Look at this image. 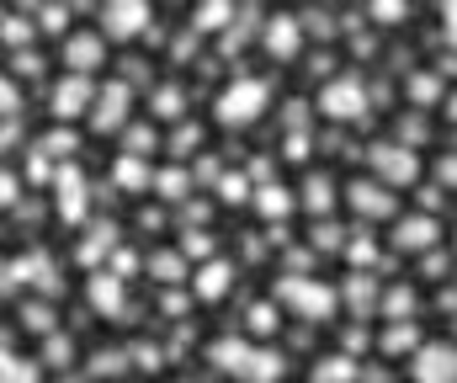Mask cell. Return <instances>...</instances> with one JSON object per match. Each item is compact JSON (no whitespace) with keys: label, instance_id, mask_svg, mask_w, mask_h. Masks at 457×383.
I'll list each match as a JSON object with an SVG mask.
<instances>
[{"label":"cell","instance_id":"f907efd6","mask_svg":"<svg viewBox=\"0 0 457 383\" xmlns=\"http://www.w3.org/2000/svg\"><path fill=\"white\" fill-rule=\"evenodd\" d=\"M420 271H426V282H442V271H447V255H442V251H431L426 261H420Z\"/></svg>","mask_w":457,"mask_h":383},{"label":"cell","instance_id":"d6a6232c","mask_svg":"<svg viewBox=\"0 0 457 383\" xmlns=\"http://www.w3.org/2000/svg\"><path fill=\"white\" fill-rule=\"evenodd\" d=\"M0 37H5V48H11V54H27V43L37 37V21L11 11V16H5V27H0Z\"/></svg>","mask_w":457,"mask_h":383},{"label":"cell","instance_id":"4dcf8cb0","mask_svg":"<svg viewBox=\"0 0 457 383\" xmlns=\"http://www.w3.org/2000/svg\"><path fill=\"white\" fill-rule=\"evenodd\" d=\"M420 346H426V341H420L415 320H404V325H388V336H383V352H388V357H404V352L415 357Z\"/></svg>","mask_w":457,"mask_h":383},{"label":"cell","instance_id":"7c38bea8","mask_svg":"<svg viewBox=\"0 0 457 383\" xmlns=\"http://www.w3.org/2000/svg\"><path fill=\"white\" fill-rule=\"evenodd\" d=\"M410 379L415 383H457V346L453 341H426L410 357Z\"/></svg>","mask_w":457,"mask_h":383},{"label":"cell","instance_id":"5bb4252c","mask_svg":"<svg viewBox=\"0 0 457 383\" xmlns=\"http://www.w3.org/2000/svg\"><path fill=\"white\" fill-rule=\"evenodd\" d=\"M298 208V192L293 187H282V181H255V213L271 224V229H282V219Z\"/></svg>","mask_w":457,"mask_h":383},{"label":"cell","instance_id":"b9f144b4","mask_svg":"<svg viewBox=\"0 0 457 383\" xmlns=\"http://www.w3.org/2000/svg\"><path fill=\"white\" fill-rule=\"evenodd\" d=\"M219 197L224 203H255V187H250V176H219Z\"/></svg>","mask_w":457,"mask_h":383},{"label":"cell","instance_id":"f5cc1de1","mask_svg":"<svg viewBox=\"0 0 457 383\" xmlns=\"http://www.w3.org/2000/svg\"><path fill=\"white\" fill-rule=\"evenodd\" d=\"M336 70V59L330 54H314V64H309V75H330Z\"/></svg>","mask_w":457,"mask_h":383},{"label":"cell","instance_id":"ac0fdd59","mask_svg":"<svg viewBox=\"0 0 457 383\" xmlns=\"http://www.w3.org/2000/svg\"><path fill=\"white\" fill-rule=\"evenodd\" d=\"M341 304L356 309V314H383V287H378V277H372V271H351L345 287H341Z\"/></svg>","mask_w":457,"mask_h":383},{"label":"cell","instance_id":"ffe728a7","mask_svg":"<svg viewBox=\"0 0 457 383\" xmlns=\"http://www.w3.org/2000/svg\"><path fill=\"white\" fill-rule=\"evenodd\" d=\"M144 271H149L154 282H165V287H176V282L192 287V277H197V266H192L181 251H149L144 255Z\"/></svg>","mask_w":457,"mask_h":383},{"label":"cell","instance_id":"7402d4cb","mask_svg":"<svg viewBox=\"0 0 457 383\" xmlns=\"http://www.w3.org/2000/svg\"><path fill=\"white\" fill-rule=\"evenodd\" d=\"M112 187H117V192H128V197H138V192H149V187H154V171H149V160H133V154H117V160H112Z\"/></svg>","mask_w":457,"mask_h":383},{"label":"cell","instance_id":"30bf717a","mask_svg":"<svg viewBox=\"0 0 457 383\" xmlns=\"http://www.w3.org/2000/svg\"><path fill=\"white\" fill-rule=\"evenodd\" d=\"M96 91H102L96 80H86V75H64V80L54 86V96H48V102H54V118H59V123H75V118H86V123H91Z\"/></svg>","mask_w":457,"mask_h":383},{"label":"cell","instance_id":"9a60e30c","mask_svg":"<svg viewBox=\"0 0 457 383\" xmlns=\"http://www.w3.org/2000/svg\"><path fill=\"white\" fill-rule=\"evenodd\" d=\"M250 357H255V346H250L245 336H224V341L208 346V362H213L219 373H228V379H239V383L250 373Z\"/></svg>","mask_w":457,"mask_h":383},{"label":"cell","instance_id":"cb8c5ba5","mask_svg":"<svg viewBox=\"0 0 457 383\" xmlns=\"http://www.w3.org/2000/svg\"><path fill=\"white\" fill-rule=\"evenodd\" d=\"M117 251V224L107 219V224H91V235H86V246H80V266H91V271H102V255Z\"/></svg>","mask_w":457,"mask_h":383},{"label":"cell","instance_id":"484cf974","mask_svg":"<svg viewBox=\"0 0 457 383\" xmlns=\"http://www.w3.org/2000/svg\"><path fill=\"white\" fill-rule=\"evenodd\" d=\"M149 118H160V123H181V118H187V91H181V86H160V91L149 96Z\"/></svg>","mask_w":457,"mask_h":383},{"label":"cell","instance_id":"11a10c76","mask_svg":"<svg viewBox=\"0 0 457 383\" xmlns=\"http://www.w3.org/2000/svg\"><path fill=\"white\" fill-rule=\"evenodd\" d=\"M442 112H447V123H457V91L447 96V107H442Z\"/></svg>","mask_w":457,"mask_h":383},{"label":"cell","instance_id":"d6986e66","mask_svg":"<svg viewBox=\"0 0 457 383\" xmlns=\"http://www.w3.org/2000/svg\"><path fill=\"white\" fill-rule=\"evenodd\" d=\"M336 203H341L336 176H309V181H303V192H298V208H309V213H314V224H325V219L336 213Z\"/></svg>","mask_w":457,"mask_h":383},{"label":"cell","instance_id":"f1b7e54d","mask_svg":"<svg viewBox=\"0 0 457 383\" xmlns=\"http://www.w3.org/2000/svg\"><path fill=\"white\" fill-rule=\"evenodd\" d=\"M160 144H165V138H160V128L154 123H133L128 133H122V154H133V160H149Z\"/></svg>","mask_w":457,"mask_h":383},{"label":"cell","instance_id":"816d5d0a","mask_svg":"<svg viewBox=\"0 0 457 383\" xmlns=\"http://www.w3.org/2000/svg\"><path fill=\"white\" fill-rule=\"evenodd\" d=\"M133 357H138V368H144V373H154V368H160V346H138Z\"/></svg>","mask_w":457,"mask_h":383},{"label":"cell","instance_id":"8fae6325","mask_svg":"<svg viewBox=\"0 0 457 383\" xmlns=\"http://www.w3.org/2000/svg\"><path fill=\"white\" fill-rule=\"evenodd\" d=\"M86 208H91V187H86L80 165H59V176H54V213L64 224H86Z\"/></svg>","mask_w":457,"mask_h":383},{"label":"cell","instance_id":"7a4b0ae2","mask_svg":"<svg viewBox=\"0 0 457 383\" xmlns=\"http://www.w3.org/2000/svg\"><path fill=\"white\" fill-rule=\"evenodd\" d=\"M266 102H271V86H266V80H255V75H234L224 91H219L213 118H219L224 128H250V123H261Z\"/></svg>","mask_w":457,"mask_h":383},{"label":"cell","instance_id":"ee69618b","mask_svg":"<svg viewBox=\"0 0 457 383\" xmlns=\"http://www.w3.org/2000/svg\"><path fill=\"white\" fill-rule=\"evenodd\" d=\"M11 75H27V80H32V75H43V59H37L32 48H27V54H11Z\"/></svg>","mask_w":457,"mask_h":383},{"label":"cell","instance_id":"4316f807","mask_svg":"<svg viewBox=\"0 0 457 383\" xmlns=\"http://www.w3.org/2000/svg\"><path fill=\"white\" fill-rule=\"evenodd\" d=\"M282 373H287L282 352H277V346H255V357H250V373H245V383H282Z\"/></svg>","mask_w":457,"mask_h":383},{"label":"cell","instance_id":"7bdbcfd3","mask_svg":"<svg viewBox=\"0 0 457 383\" xmlns=\"http://www.w3.org/2000/svg\"><path fill=\"white\" fill-rule=\"evenodd\" d=\"M43 357H48V368H75V341L70 336H48L43 341Z\"/></svg>","mask_w":457,"mask_h":383},{"label":"cell","instance_id":"d4e9b609","mask_svg":"<svg viewBox=\"0 0 457 383\" xmlns=\"http://www.w3.org/2000/svg\"><path fill=\"white\" fill-rule=\"evenodd\" d=\"M410 102L415 107H447V96H442V70H420V75H410Z\"/></svg>","mask_w":457,"mask_h":383},{"label":"cell","instance_id":"60d3db41","mask_svg":"<svg viewBox=\"0 0 457 383\" xmlns=\"http://www.w3.org/2000/svg\"><path fill=\"white\" fill-rule=\"evenodd\" d=\"M37 149H43L48 160H70V154H75V133H70V128H54V133L37 138Z\"/></svg>","mask_w":457,"mask_h":383},{"label":"cell","instance_id":"ba28073f","mask_svg":"<svg viewBox=\"0 0 457 383\" xmlns=\"http://www.w3.org/2000/svg\"><path fill=\"white\" fill-rule=\"evenodd\" d=\"M303 16H293V11H277V16H266L261 21V48L277 59V64H293L298 54H303Z\"/></svg>","mask_w":457,"mask_h":383},{"label":"cell","instance_id":"52a82bcc","mask_svg":"<svg viewBox=\"0 0 457 383\" xmlns=\"http://www.w3.org/2000/svg\"><path fill=\"white\" fill-rule=\"evenodd\" d=\"M320 118H330V123H356V118H367V86H361L356 75L325 80V91H320Z\"/></svg>","mask_w":457,"mask_h":383},{"label":"cell","instance_id":"44dd1931","mask_svg":"<svg viewBox=\"0 0 457 383\" xmlns=\"http://www.w3.org/2000/svg\"><path fill=\"white\" fill-rule=\"evenodd\" d=\"M234 21H239V5L234 0H203V5H192V32H219V37H228L234 32Z\"/></svg>","mask_w":457,"mask_h":383},{"label":"cell","instance_id":"9c48e42d","mask_svg":"<svg viewBox=\"0 0 457 383\" xmlns=\"http://www.w3.org/2000/svg\"><path fill=\"white\" fill-rule=\"evenodd\" d=\"M345 208H351L361 224H378V219H394V213H399V197H394L378 176H356V181L345 187Z\"/></svg>","mask_w":457,"mask_h":383},{"label":"cell","instance_id":"5b68a950","mask_svg":"<svg viewBox=\"0 0 457 383\" xmlns=\"http://www.w3.org/2000/svg\"><path fill=\"white\" fill-rule=\"evenodd\" d=\"M133 128V86L128 80H107L102 91H96V107H91V133H128Z\"/></svg>","mask_w":457,"mask_h":383},{"label":"cell","instance_id":"2e32d148","mask_svg":"<svg viewBox=\"0 0 457 383\" xmlns=\"http://www.w3.org/2000/svg\"><path fill=\"white\" fill-rule=\"evenodd\" d=\"M228 287H234V261H208V266H197V277H192V298H203V304H219L228 298Z\"/></svg>","mask_w":457,"mask_h":383},{"label":"cell","instance_id":"e575fe53","mask_svg":"<svg viewBox=\"0 0 457 383\" xmlns=\"http://www.w3.org/2000/svg\"><path fill=\"white\" fill-rule=\"evenodd\" d=\"M309 246H314V251H325V255H345L351 240L341 235V224H336V219H325V224H314V229H309Z\"/></svg>","mask_w":457,"mask_h":383},{"label":"cell","instance_id":"6da1fadb","mask_svg":"<svg viewBox=\"0 0 457 383\" xmlns=\"http://www.w3.org/2000/svg\"><path fill=\"white\" fill-rule=\"evenodd\" d=\"M271 298L282 309H293V320H309V325H330L336 309H341V293L320 277H277Z\"/></svg>","mask_w":457,"mask_h":383},{"label":"cell","instance_id":"f546056e","mask_svg":"<svg viewBox=\"0 0 457 383\" xmlns=\"http://www.w3.org/2000/svg\"><path fill=\"white\" fill-rule=\"evenodd\" d=\"M187 192H192V171H187V165H170V171H160V176H154V197L181 203Z\"/></svg>","mask_w":457,"mask_h":383},{"label":"cell","instance_id":"83f0119b","mask_svg":"<svg viewBox=\"0 0 457 383\" xmlns=\"http://www.w3.org/2000/svg\"><path fill=\"white\" fill-rule=\"evenodd\" d=\"M176 251L187 255V261H197V266H208V261H219V240H213L208 229H181Z\"/></svg>","mask_w":457,"mask_h":383},{"label":"cell","instance_id":"bcb514c9","mask_svg":"<svg viewBox=\"0 0 457 383\" xmlns=\"http://www.w3.org/2000/svg\"><path fill=\"white\" fill-rule=\"evenodd\" d=\"M442 37H447V48L457 54V0H447V5H442Z\"/></svg>","mask_w":457,"mask_h":383},{"label":"cell","instance_id":"db71d44e","mask_svg":"<svg viewBox=\"0 0 457 383\" xmlns=\"http://www.w3.org/2000/svg\"><path fill=\"white\" fill-rule=\"evenodd\" d=\"M0 203H5V208L16 203V176H5V181H0Z\"/></svg>","mask_w":457,"mask_h":383},{"label":"cell","instance_id":"681fc988","mask_svg":"<svg viewBox=\"0 0 457 383\" xmlns=\"http://www.w3.org/2000/svg\"><path fill=\"white\" fill-rule=\"evenodd\" d=\"M282 154H287V160H309V133H287Z\"/></svg>","mask_w":457,"mask_h":383},{"label":"cell","instance_id":"1f68e13d","mask_svg":"<svg viewBox=\"0 0 457 383\" xmlns=\"http://www.w3.org/2000/svg\"><path fill=\"white\" fill-rule=\"evenodd\" d=\"M0 383H43V362H37V357H16V352H5V362H0Z\"/></svg>","mask_w":457,"mask_h":383},{"label":"cell","instance_id":"836d02e7","mask_svg":"<svg viewBox=\"0 0 457 383\" xmlns=\"http://www.w3.org/2000/svg\"><path fill=\"white\" fill-rule=\"evenodd\" d=\"M16 320H21V325H27V330H32V336H43V341H48V336H59V330H54V309H48V304H43V298H27V304H21V314H16Z\"/></svg>","mask_w":457,"mask_h":383},{"label":"cell","instance_id":"ab89813d","mask_svg":"<svg viewBox=\"0 0 457 383\" xmlns=\"http://www.w3.org/2000/svg\"><path fill=\"white\" fill-rule=\"evenodd\" d=\"M367 16H372L378 27H399V21H410V5H404V0H372Z\"/></svg>","mask_w":457,"mask_h":383},{"label":"cell","instance_id":"f6af8a7d","mask_svg":"<svg viewBox=\"0 0 457 383\" xmlns=\"http://www.w3.org/2000/svg\"><path fill=\"white\" fill-rule=\"evenodd\" d=\"M436 181H442L447 192H457V149H447V154L436 160Z\"/></svg>","mask_w":457,"mask_h":383},{"label":"cell","instance_id":"8992f818","mask_svg":"<svg viewBox=\"0 0 457 383\" xmlns=\"http://www.w3.org/2000/svg\"><path fill=\"white\" fill-rule=\"evenodd\" d=\"M388 246L399 255H420V261L431 251H442V224H436V213H404V219H394Z\"/></svg>","mask_w":457,"mask_h":383},{"label":"cell","instance_id":"8d00e7d4","mask_svg":"<svg viewBox=\"0 0 457 383\" xmlns=\"http://www.w3.org/2000/svg\"><path fill=\"white\" fill-rule=\"evenodd\" d=\"M345 261H351V266H361V271H372V261H378V240H372V229H367V224L351 235V246H345Z\"/></svg>","mask_w":457,"mask_h":383},{"label":"cell","instance_id":"277c9868","mask_svg":"<svg viewBox=\"0 0 457 383\" xmlns=\"http://www.w3.org/2000/svg\"><path fill=\"white\" fill-rule=\"evenodd\" d=\"M96 16H102L96 32H102L107 43H133V37H144V32L154 27V5H149V0H107Z\"/></svg>","mask_w":457,"mask_h":383},{"label":"cell","instance_id":"74e56055","mask_svg":"<svg viewBox=\"0 0 457 383\" xmlns=\"http://www.w3.org/2000/svg\"><path fill=\"white\" fill-rule=\"evenodd\" d=\"M32 16H37V32H48V37H70V5H37Z\"/></svg>","mask_w":457,"mask_h":383},{"label":"cell","instance_id":"d590c367","mask_svg":"<svg viewBox=\"0 0 457 383\" xmlns=\"http://www.w3.org/2000/svg\"><path fill=\"white\" fill-rule=\"evenodd\" d=\"M282 304L277 298H266V304H255L250 314H245V325H250V336H277V325H282V314H277Z\"/></svg>","mask_w":457,"mask_h":383},{"label":"cell","instance_id":"603a6c76","mask_svg":"<svg viewBox=\"0 0 457 383\" xmlns=\"http://www.w3.org/2000/svg\"><path fill=\"white\" fill-rule=\"evenodd\" d=\"M309 383H361V362L351 352H330L309 368Z\"/></svg>","mask_w":457,"mask_h":383},{"label":"cell","instance_id":"c3c4849f","mask_svg":"<svg viewBox=\"0 0 457 383\" xmlns=\"http://www.w3.org/2000/svg\"><path fill=\"white\" fill-rule=\"evenodd\" d=\"M128 368V352H96V373H122Z\"/></svg>","mask_w":457,"mask_h":383},{"label":"cell","instance_id":"f35d334b","mask_svg":"<svg viewBox=\"0 0 457 383\" xmlns=\"http://www.w3.org/2000/svg\"><path fill=\"white\" fill-rule=\"evenodd\" d=\"M165 149H170L176 160H187V154H197V149H203V128H197V123H181L176 133H170V138H165Z\"/></svg>","mask_w":457,"mask_h":383},{"label":"cell","instance_id":"3957f363","mask_svg":"<svg viewBox=\"0 0 457 383\" xmlns=\"http://www.w3.org/2000/svg\"><path fill=\"white\" fill-rule=\"evenodd\" d=\"M367 165H372V176L388 187V192H404V187H415L420 181V154L410 149V144H367Z\"/></svg>","mask_w":457,"mask_h":383},{"label":"cell","instance_id":"4fadbf2b","mask_svg":"<svg viewBox=\"0 0 457 383\" xmlns=\"http://www.w3.org/2000/svg\"><path fill=\"white\" fill-rule=\"evenodd\" d=\"M64 64H70V75H96L102 64H107V37L102 32H70L64 37Z\"/></svg>","mask_w":457,"mask_h":383},{"label":"cell","instance_id":"7dc6e473","mask_svg":"<svg viewBox=\"0 0 457 383\" xmlns=\"http://www.w3.org/2000/svg\"><path fill=\"white\" fill-rule=\"evenodd\" d=\"M303 27H309V32H320V37H336V21H330L325 11H303Z\"/></svg>","mask_w":457,"mask_h":383},{"label":"cell","instance_id":"e0dca14e","mask_svg":"<svg viewBox=\"0 0 457 383\" xmlns=\"http://www.w3.org/2000/svg\"><path fill=\"white\" fill-rule=\"evenodd\" d=\"M86 298H91V309L96 314H122L128 309V293H122V277L117 271H91V282H86Z\"/></svg>","mask_w":457,"mask_h":383}]
</instances>
